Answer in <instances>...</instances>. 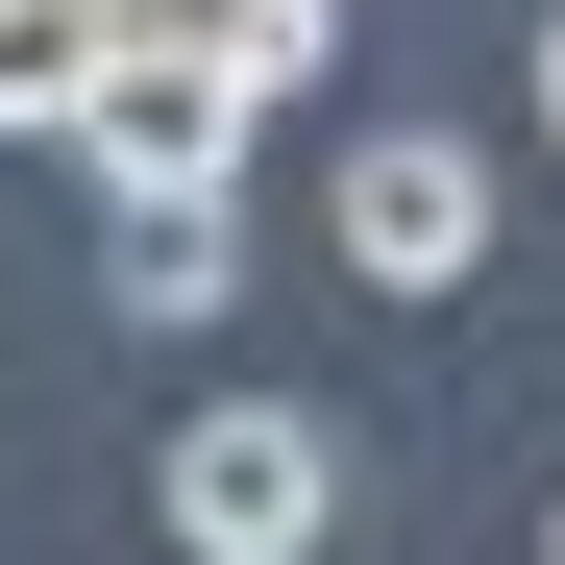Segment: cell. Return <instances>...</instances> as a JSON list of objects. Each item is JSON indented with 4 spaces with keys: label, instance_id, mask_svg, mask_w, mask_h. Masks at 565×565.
I'll use <instances>...</instances> for the list:
<instances>
[{
    "label": "cell",
    "instance_id": "cell-1",
    "mask_svg": "<svg viewBox=\"0 0 565 565\" xmlns=\"http://www.w3.org/2000/svg\"><path fill=\"white\" fill-rule=\"evenodd\" d=\"M148 516H172V565H344V418H320V394H222V418H172Z\"/></svg>",
    "mask_w": 565,
    "mask_h": 565
},
{
    "label": "cell",
    "instance_id": "cell-2",
    "mask_svg": "<svg viewBox=\"0 0 565 565\" xmlns=\"http://www.w3.org/2000/svg\"><path fill=\"white\" fill-rule=\"evenodd\" d=\"M320 222H344L369 296H467V270H492V148H467V124H369Z\"/></svg>",
    "mask_w": 565,
    "mask_h": 565
},
{
    "label": "cell",
    "instance_id": "cell-3",
    "mask_svg": "<svg viewBox=\"0 0 565 565\" xmlns=\"http://www.w3.org/2000/svg\"><path fill=\"white\" fill-rule=\"evenodd\" d=\"M74 148H99V198H222V172H246V74L172 50V25H124L99 99H74Z\"/></svg>",
    "mask_w": 565,
    "mask_h": 565
},
{
    "label": "cell",
    "instance_id": "cell-4",
    "mask_svg": "<svg viewBox=\"0 0 565 565\" xmlns=\"http://www.w3.org/2000/svg\"><path fill=\"white\" fill-rule=\"evenodd\" d=\"M99 296H124V320H222V296H246V222H222V198H99Z\"/></svg>",
    "mask_w": 565,
    "mask_h": 565
},
{
    "label": "cell",
    "instance_id": "cell-5",
    "mask_svg": "<svg viewBox=\"0 0 565 565\" xmlns=\"http://www.w3.org/2000/svg\"><path fill=\"white\" fill-rule=\"evenodd\" d=\"M99 50H124V0H0V124H74Z\"/></svg>",
    "mask_w": 565,
    "mask_h": 565
},
{
    "label": "cell",
    "instance_id": "cell-6",
    "mask_svg": "<svg viewBox=\"0 0 565 565\" xmlns=\"http://www.w3.org/2000/svg\"><path fill=\"white\" fill-rule=\"evenodd\" d=\"M541 148H565V0H541Z\"/></svg>",
    "mask_w": 565,
    "mask_h": 565
},
{
    "label": "cell",
    "instance_id": "cell-7",
    "mask_svg": "<svg viewBox=\"0 0 565 565\" xmlns=\"http://www.w3.org/2000/svg\"><path fill=\"white\" fill-rule=\"evenodd\" d=\"M541 565H565V516H541Z\"/></svg>",
    "mask_w": 565,
    "mask_h": 565
}]
</instances>
